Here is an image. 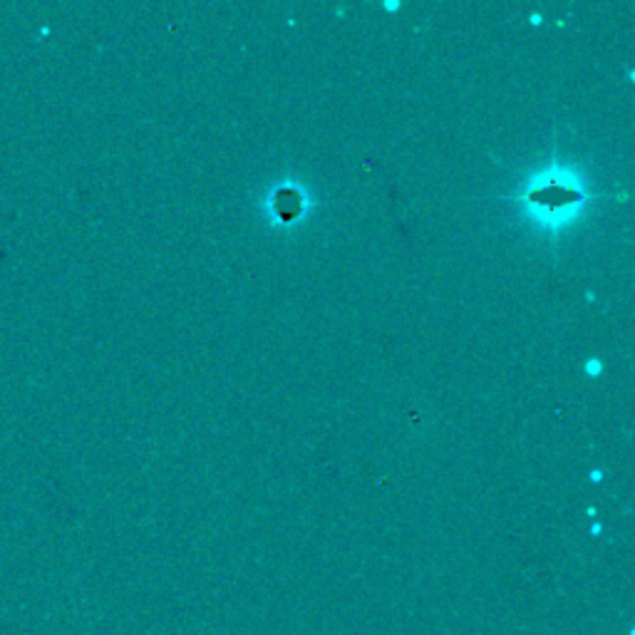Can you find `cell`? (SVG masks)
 I'll use <instances>...</instances> for the list:
<instances>
[{
	"instance_id": "cell-1",
	"label": "cell",
	"mask_w": 635,
	"mask_h": 635,
	"mask_svg": "<svg viewBox=\"0 0 635 635\" xmlns=\"http://www.w3.org/2000/svg\"><path fill=\"white\" fill-rule=\"evenodd\" d=\"M583 373L588 377H601V373H603V362H601L598 357H588L586 365H583Z\"/></svg>"
},
{
	"instance_id": "cell-2",
	"label": "cell",
	"mask_w": 635,
	"mask_h": 635,
	"mask_svg": "<svg viewBox=\"0 0 635 635\" xmlns=\"http://www.w3.org/2000/svg\"><path fill=\"white\" fill-rule=\"evenodd\" d=\"M402 5H400V0H382V10H387V13H397Z\"/></svg>"
},
{
	"instance_id": "cell-3",
	"label": "cell",
	"mask_w": 635,
	"mask_h": 635,
	"mask_svg": "<svg viewBox=\"0 0 635 635\" xmlns=\"http://www.w3.org/2000/svg\"><path fill=\"white\" fill-rule=\"evenodd\" d=\"M591 479H593V482H601V479H603V474H601V471H593V474H591Z\"/></svg>"
},
{
	"instance_id": "cell-4",
	"label": "cell",
	"mask_w": 635,
	"mask_h": 635,
	"mask_svg": "<svg viewBox=\"0 0 635 635\" xmlns=\"http://www.w3.org/2000/svg\"><path fill=\"white\" fill-rule=\"evenodd\" d=\"M531 23H534V25H539V23H541V15H539V13H536V15H531Z\"/></svg>"
}]
</instances>
